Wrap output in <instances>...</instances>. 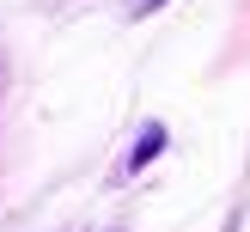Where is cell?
Returning <instances> with one entry per match:
<instances>
[{
	"label": "cell",
	"instance_id": "6da1fadb",
	"mask_svg": "<svg viewBox=\"0 0 250 232\" xmlns=\"http://www.w3.org/2000/svg\"><path fill=\"white\" fill-rule=\"evenodd\" d=\"M159 147H165V128H146V134H141V147H134V165H146Z\"/></svg>",
	"mask_w": 250,
	"mask_h": 232
},
{
	"label": "cell",
	"instance_id": "7a4b0ae2",
	"mask_svg": "<svg viewBox=\"0 0 250 232\" xmlns=\"http://www.w3.org/2000/svg\"><path fill=\"white\" fill-rule=\"evenodd\" d=\"M153 6H165V0H141V12H153Z\"/></svg>",
	"mask_w": 250,
	"mask_h": 232
}]
</instances>
